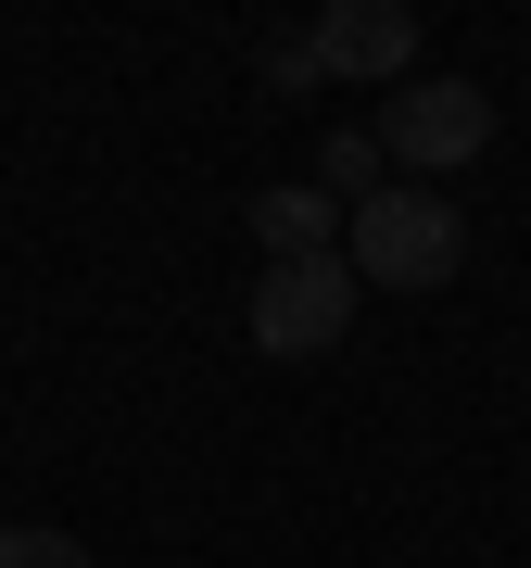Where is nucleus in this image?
<instances>
[{"label":"nucleus","instance_id":"1","mask_svg":"<svg viewBox=\"0 0 531 568\" xmlns=\"http://www.w3.org/2000/svg\"><path fill=\"white\" fill-rule=\"evenodd\" d=\"M342 265H354V291H443L455 265H469V215H455L443 190L392 178L380 203L342 215Z\"/></svg>","mask_w":531,"mask_h":568},{"label":"nucleus","instance_id":"2","mask_svg":"<svg viewBox=\"0 0 531 568\" xmlns=\"http://www.w3.org/2000/svg\"><path fill=\"white\" fill-rule=\"evenodd\" d=\"M380 152H392V178L443 190L455 164L493 152V89H469V77H405V89H392V114H380Z\"/></svg>","mask_w":531,"mask_h":568},{"label":"nucleus","instance_id":"3","mask_svg":"<svg viewBox=\"0 0 531 568\" xmlns=\"http://www.w3.org/2000/svg\"><path fill=\"white\" fill-rule=\"evenodd\" d=\"M354 265L342 253H304V265H266L253 278V354H279V366H304V354H329L354 328Z\"/></svg>","mask_w":531,"mask_h":568},{"label":"nucleus","instance_id":"4","mask_svg":"<svg viewBox=\"0 0 531 568\" xmlns=\"http://www.w3.org/2000/svg\"><path fill=\"white\" fill-rule=\"evenodd\" d=\"M317 63H329V89H380V77H418V13L405 0H329L317 13Z\"/></svg>","mask_w":531,"mask_h":568},{"label":"nucleus","instance_id":"5","mask_svg":"<svg viewBox=\"0 0 531 568\" xmlns=\"http://www.w3.org/2000/svg\"><path fill=\"white\" fill-rule=\"evenodd\" d=\"M253 241L266 265H304V253H342V203L304 178V190H253Z\"/></svg>","mask_w":531,"mask_h":568},{"label":"nucleus","instance_id":"6","mask_svg":"<svg viewBox=\"0 0 531 568\" xmlns=\"http://www.w3.org/2000/svg\"><path fill=\"white\" fill-rule=\"evenodd\" d=\"M317 190H329V203H380V190H392V152L368 140V126H329V152H317Z\"/></svg>","mask_w":531,"mask_h":568},{"label":"nucleus","instance_id":"7","mask_svg":"<svg viewBox=\"0 0 531 568\" xmlns=\"http://www.w3.org/2000/svg\"><path fill=\"white\" fill-rule=\"evenodd\" d=\"M253 89H279V102H317V89H329L317 26H279V39H253Z\"/></svg>","mask_w":531,"mask_h":568},{"label":"nucleus","instance_id":"8","mask_svg":"<svg viewBox=\"0 0 531 568\" xmlns=\"http://www.w3.org/2000/svg\"><path fill=\"white\" fill-rule=\"evenodd\" d=\"M0 568H89V544H77V530H39V518H26V530H0Z\"/></svg>","mask_w":531,"mask_h":568}]
</instances>
